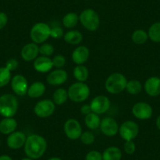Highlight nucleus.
Here are the masks:
<instances>
[{
  "mask_svg": "<svg viewBox=\"0 0 160 160\" xmlns=\"http://www.w3.org/2000/svg\"><path fill=\"white\" fill-rule=\"evenodd\" d=\"M122 156L121 149L115 146L107 148L102 153L103 160H121Z\"/></svg>",
  "mask_w": 160,
  "mask_h": 160,
  "instance_id": "nucleus-22",
  "label": "nucleus"
},
{
  "mask_svg": "<svg viewBox=\"0 0 160 160\" xmlns=\"http://www.w3.org/2000/svg\"><path fill=\"white\" fill-rule=\"evenodd\" d=\"M148 39V35L145 31L142 29L135 30L132 34V40L137 45H143Z\"/></svg>",
  "mask_w": 160,
  "mask_h": 160,
  "instance_id": "nucleus-28",
  "label": "nucleus"
},
{
  "mask_svg": "<svg viewBox=\"0 0 160 160\" xmlns=\"http://www.w3.org/2000/svg\"><path fill=\"white\" fill-rule=\"evenodd\" d=\"M21 160H34V159H32V158H28V157H27V158H22Z\"/></svg>",
  "mask_w": 160,
  "mask_h": 160,
  "instance_id": "nucleus-44",
  "label": "nucleus"
},
{
  "mask_svg": "<svg viewBox=\"0 0 160 160\" xmlns=\"http://www.w3.org/2000/svg\"><path fill=\"white\" fill-rule=\"evenodd\" d=\"M156 127L157 128L160 130V115L156 119Z\"/></svg>",
  "mask_w": 160,
  "mask_h": 160,
  "instance_id": "nucleus-42",
  "label": "nucleus"
},
{
  "mask_svg": "<svg viewBox=\"0 0 160 160\" xmlns=\"http://www.w3.org/2000/svg\"><path fill=\"white\" fill-rule=\"evenodd\" d=\"M47 160H62V159H61V158H59V157H52V158H50Z\"/></svg>",
  "mask_w": 160,
  "mask_h": 160,
  "instance_id": "nucleus-43",
  "label": "nucleus"
},
{
  "mask_svg": "<svg viewBox=\"0 0 160 160\" xmlns=\"http://www.w3.org/2000/svg\"><path fill=\"white\" fill-rule=\"evenodd\" d=\"M18 110V101L16 97L10 93L0 96V115L5 118H11Z\"/></svg>",
  "mask_w": 160,
  "mask_h": 160,
  "instance_id": "nucleus-3",
  "label": "nucleus"
},
{
  "mask_svg": "<svg viewBox=\"0 0 160 160\" xmlns=\"http://www.w3.org/2000/svg\"><path fill=\"white\" fill-rule=\"evenodd\" d=\"M80 140H81V142L85 145H90L94 142L95 136L91 131L87 130V131L82 132L80 136Z\"/></svg>",
  "mask_w": 160,
  "mask_h": 160,
  "instance_id": "nucleus-33",
  "label": "nucleus"
},
{
  "mask_svg": "<svg viewBox=\"0 0 160 160\" xmlns=\"http://www.w3.org/2000/svg\"><path fill=\"white\" fill-rule=\"evenodd\" d=\"M68 99L75 103H81L88 99L90 89L85 82H76L72 84L68 90Z\"/></svg>",
  "mask_w": 160,
  "mask_h": 160,
  "instance_id": "nucleus-4",
  "label": "nucleus"
},
{
  "mask_svg": "<svg viewBox=\"0 0 160 160\" xmlns=\"http://www.w3.org/2000/svg\"><path fill=\"white\" fill-rule=\"evenodd\" d=\"M127 79L124 75L119 72H115L108 77L105 81L106 90L111 94H118L126 90Z\"/></svg>",
  "mask_w": 160,
  "mask_h": 160,
  "instance_id": "nucleus-2",
  "label": "nucleus"
},
{
  "mask_svg": "<svg viewBox=\"0 0 160 160\" xmlns=\"http://www.w3.org/2000/svg\"><path fill=\"white\" fill-rule=\"evenodd\" d=\"M0 160H13V158L7 155H0Z\"/></svg>",
  "mask_w": 160,
  "mask_h": 160,
  "instance_id": "nucleus-41",
  "label": "nucleus"
},
{
  "mask_svg": "<svg viewBox=\"0 0 160 160\" xmlns=\"http://www.w3.org/2000/svg\"><path fill=\"white\" fill-rule=\"evenodd\" d=\"M18 127V122L13 117L4 118L0 122V133L5 135H10V133L16 131Z\"/></svg>",
  "mask_w": 160,
  "mask_h": 160,
  "instance_id": "nucleus-20",
  "label": "nucleus"
},
{
  "mask_svg": "<svg viewBox=\"0 0 160 160\" xmlns=\"http://www.w3.org/2000/svg\"><path fill=\"white\" fill-rule=\"evenodd\" d=\"M144 87L145 92L149 96H158L160 95V78L156 76L150 77L146 80Z\"/></svg>",
  "mask_w": 160,
  "mask_h": 160,
  "instance_id": "nucleus-19",
  "label": "nucleus"
},
{
  "mask_svg": "<svg viewBox=\"0 0 160 160\" xmlns=\"http://www.w3.org/2000/svg\"><path fill=\"white\" fill-rule=\"evenodd\" d=\"M7 22H8V17H7V13L0 12V30L7 25Z\"/></svg>",
  "mask_w": 160,
  "mask_h": 160,
  "instance_id": "nucleus-39",
  "label": "nucleus"
},
{
  "mask_svg": "<svg viewBox=\"0 0 160 160\" xmlns=\"http://www.w3.org/2000/svg\"><path fill=\"white\" fill-rule=\"evenodd\" d=\"M159 78H160V77H159Z\"/></svg>",
  "mask_w": 160,
  "mask_h": 160,
  "instance_id": "nucleus-46",
  "label": "nucleus"
},
{
  "mask_svg": "<svg viewBox=\"0 0 160 160\" xmlns=\"http://www.w3.org/2000/svg\"><path fill=\"white\" fill-rule=\"evenodd\" d=\"M50 28L49 24L43 22H38L32 26L30 31V37L32 42L42 44L50 37Z\"/></svg>",
  "mask_w": 160,
  "mask_h": 160,
  "instance_id": "nucleus-5",
  "label": "nucleus"
},
{
  "mask_svg": "<svg viewBox=\"0 0 160 160\" xmlns=\"http://www.w3.org/2000/svg\"><path fill=\"white\" fill-rule=\"evenodd\" d=\"M64 131L66 137L70 140H78L82 134V127L78 120L75 118H69L64 122Z\"/></svg>",
  "mask_w": 160,
  "mask_h": 160,
  "instance_id": "nucleus-9",
  "label": "nucleus"
},
{
  "mask_svg": "<svg viewBox=\"0 0 160 160\" xmlns=\"http://www.w3.org/2000/svg\"><path fill=\"white\" fill-rule=\"evenodd\" d=\"M79 21L82 25L90 32H95L100 26L99 15L92 9H87L80 13Z\"/></svg>",
  "mask_w": 160,
  "mask_h": 160,
  "instance_id": "nucleus-6",
  "label": "nucleus"
},
{
  "mask_svg": "<svg viewBox=\"0 0 160 160\" xmlns=\"http://www.w3.org/2000/svg\"><path fill=\"white\" fill-rule=\"evenodd\" d=\"M46 92V86L42 82H35L31 84L28 90L27 95L31 98H41Z\"/></svg>",
  "mask_w": 160,
  "mask_h": 160,
  "instance_id": "nucleus-21",
  "label": "nucleus"
},
{
  "mask_svg": "<svg viewBox=\"0 0 160 160\" xmlns=\"http://www.w3.org/2000/svg\"><path fill=\"white\" fill-rule=\"evenodd\" d=\"M152 106L145 102H138L132 108L133 116L140 120L149 119L152 117Z\"/></svg>",
  "mask_w": 160,
  "mask_h": 160,
  "instance_id": "nucleus-12",
  "label": "nucleus"
},
{
  "mask_svg": "<svg viewBox=\"0 0 160 160\" xmlns=\"http://www.w3.org/2000/svg\"><path fill=\"white\" fill-rule=\"evenodd\" d=\"M80 111H81L82 114H83V115H88V114L93 112H92L91 107H90V104H83V105L81 107V108H80Z\"/></svg>",
  "mask_w": 160,
  "mask_h": 160,
  "instance_id": "nucleus-40",
  "label": "nucleus"
},
{
  "mask_svg": "<svg viewBox=\"0 0 160 160\" xmlns=\"http://www.w3.org/2000/svg\"><path fill=\"white\" fill-rule=\"evenodd\" d=\"M118 133L125 141H133L139 133V127L134 121L127 120L121 124Z\"/></svg>",
  "mask_w": 160,
  "mask_h": 160,
  "instance_id": "nucleus-7",
  "label": "nucleus"
},
{
  "mask_svg": "<svg viewBox=\"0 0 160 160\" xmlns=\"http://www.w3.org/2000/svg\"><path fill=\"white\" fill-rule=\"evenodd\" d=\"M52 61H53V67H55L56 68H62L66 64V58L61 54H58L54 56Z\"/></svg>",
  "mask_w": 160,
  "mask_h": 160,
  "instance_id": "nucleus-34",
  "label": "nucleus"
},
{
  "mask_svg": "<svg viewBox=\"0 0 160 160\" xmlns=\"http://www.w3.org/2000/svg\"><path fill=\"white\" fill-rule=\"evenodd\" d=\"M56 104L52 100L44 99L39 101L34 107V113L39 118H48L55 112Z\"/></svg>",
  "mask_w": 160,
  "mask_h": 160,
  "instance_id": "nucleus-8",
  "label": "nucleus"
},
{
  "mask_svg": "<svg viewBox=\"0 0 160 160\" xmlns=\"http://www.w3.org/2000/svg\"><path fill=\"white\" fill-rule=\"evenodd\" d=\"M11 88L18 96H24L28 90V82L27 78L22 75H16L11 79Z\"/></svg>",
  "mask_w": 160,
  "mask_h": 160,
  "instance_id": "nucleus-11",
  "label": "nucleus"
},
{
  "mask_svg": "<svg viewBox=\"0 0 160 160\" xmlns=\"http://www.w3.org/2000/svg\"><path fill=\"white\" fill-rule=\"evenodd\" d=\"M33 67L36 72H41V73H47V72L51 71V69L53 68V61L49 57H38L33 61Z\"/></svg>",
  "mask_w": 160,
  "mask_h": 160,
  "instance_id": "nucleus-17",
  "label": "nucleus"
},
{
  "mask_svg": "<svg viewBox=\"0 0 160 160\" xmlns=\"http://www.w3.org/2000/svg\"><path fill=\"white\" fill-rule=\"evenodd\" d=\"M83 39L82 34L78 30H70L64 35V40L70 45H78Z\"/></svg>",
  "mask_w": 160,
  "mask_h": 160,
  "instance_id": "nucleus-23",
  "label": "nucleus"
},
{
  "mask_svg": "<svg viewBox=\"0 0 160 160\" xmlns=\"http://www.w3.org/2000/svg\"><path fill=\"white\" fill-rule=\"evenodd\" d=\"M100 129L105 136L114 137L118 133L119 127L116 120L112 117H106L101 120Z\"/></svg>",
  "mask_w": 160,
  "mask_h": 160,
  "instance_id": "nucleus-13",
  "label": "nucleus"
},
{
  "mask_svg": "<svg viewBox=\"0 0 160 160\" xmlns=\"http://www.w3.org/2000/svg\"><path fill=\"white\" fill-rule=\"evenodd\" d=\"M68 79V73L62 68H56L50 72L47 77V83L51 86H61Z\"/></svg>",
  "mask_w": 160,
  "mask_h": 160,
  "instance_id": "nucleus-14",
  "label": "nucleus"
},
{
  "mask_svg": "<svg viewBox=\"0 0 160 160\" xmlns=\"http://www.w3.org/2000/svg\"><path fill=\"white\" fill-rule=\"evenodd\" d=\"M85 160H103L102 153L96 150H92L87 154Z\"/></svg>",
  "mask_w": 160,
  "mask_h": 160,
  "instance_id": "nucleus-37",
  "label": "nucleus"
},
{
  "mask_svg": "<svg viewBox=\"0 0 160 160\" xmlns=\"http://www.w3.org/2000/svg\"><path fill=\"white\" fill-rule=\"evenodd\" d=\"M50 37L55 39H59L64 37V31L59 26H55L50 28Z\"/></svg>",
  "mask_w": 160,
  "mask_h": 160,
  "instance_id": "nucleus-36",
  "label": "nucleus"
},
{
  "mask_svg": "<svg viewBox=\"0 0 160 160\" xmlns=\"http://www.w3.org/2000/svg\"><path fill=\"white\" fill-rule=\"evenodd\" d=\"M78 21H79V16L76 13H73V12L68 13L67 14L64 15L62 20L63 25L66 28L68 29H72L75 28L78 23Z\"/></svg>",
  "mask_w": 160,
  "mask_h": 160,
  "instance_id": "nucleus-26",
  "label": "nucleus"
},
{
  "mask_svg": "<svg viewBox=\"0 0 160 160\" xmlns=\"http://www.w3.org/2000/svg\"><path fill=\"white\" fill-rule=\"evenodd\" d=\"M38 50H39V54H41V56L50 58L54 53V47L50 43L44 42V43L41 44V46L38 47Z\"/></svg>",
  "mask_w": 160,
  "mask_h": 160,
  "instance_id": "nucleus-32",
  "label": "nucleus"
},
{
  "mask_svg": "<svg viewBox=\"0 0 160 160\" xmlns=\"http://www.w3.org/2000/svg\"><path fill=\"white\" fill-rule=\"evenodd\" d=\"M90 50L85 46H79L74 50L72 54V61L77 65L84 64L89 59Z\"/></svg>",
  "mask_w": 160,
  "mask_h": 160,
  "instance_id": "nucleus-18",
  "label": "nucleus"
},
{
  "mask_svg": "<svg viewBox=\"0 0 160 160\" xmlns=\"http://www.w3.org/2000/svg\"><path fill=\"white\" fill-rule=\"evenodd\" d=\"M126 90L130 94L138 95L142 90V84L138 80L131 79L130 81H127Z\"/></svg>",
  "mask_w": 160,
  "mask_h": 160,
  "instance_id": "nucleus-29",
  "label": "nucleus"
},
{
  "mask_svg": "<svg viewBox=\"0 0 160 160\" xmlns=\"http://www.w3.org/2000/svg\"><path fill=\"white\" fill-rule=\"evenodd\" d=\"M27 137L23 132L14 131L10 133L7 140V144L10 148L18 150L24 146Z\"/></svg>",
  "mask_w": 160,
  "mask_h": 160,
  "instance_id": "nucleus-15",
  "label": "nucleus"
},
{
  "mask_svg": "<svg viewBox=\"0 0 160 160\" xmlns=\"http://www.w3.org/2000/svg\"><path fill=\"white\" fill-rule=\"evenodd\" d=\"M101 122V120L100 118L99 115L94 113V112H91V113L85 115L84 122H85V125L87 126V128L90 129V130H94L100 128Z\"/></svg>",
  "mask_w": 160,
  "mask_h": 160,
  "instance_id": "nucleus-24",
  "label": "nucleus"
},
{
  "mask_svg": "<svg viewBox=\"0 0 160 160\" xmlns=\"http://www.w3.org/2000/svg\"><path fill=\"white\" fill-rule=\"evenodd\" d=\"M124 152L127 155H133L136 152V144L133 141H125L123 144Z\"/></svg>",
  "mask_w": 160,
  "mask_h": 160,
  "instance_id": "nucleus-35",
  "label": "nucleus"
},
{
  "mask_svg": "<svg viewBox=\"0 0 160 160\" xmlns=\"http://www.w3.org/2000/svg\"><path fill=\"white\" fill-rule=\"evenodd\" d=\"M92 112L98 115H102L109 110L111 107V101L108 97L99 95L93 98L90 102Z\"/></svg>",
  "mask_w": 160,
  "mask_h": 160,
  "instance_id": "nucleus-10",
  "label": "nucleus"
},
{
  "mask_svg": "<svg viewBox=\"0 0 160 160\" xmlns=\"http://www.w3.org/2000/svg\"><path fill=\"white\" fill-rule=\"evenodd\" d=\"M73 75L77 82H85L89 77V71L83 64L76 65L73 70Z\"/></svg>",
  "mask_w": 160,
  "mask_h": 160,
  "instance_id": "nucleus-25",
  "label": "nucleus"
},
{
  "mask_svg": "<svg viewBox=\"0 0 160 160\" xmlns=\"http://www.w3.org/2000/svg\"><path fill=\"white\" fill-rule=\"evenodd\" d=\"M11 81V72L6 67L0 68V88L7 86Z\"/></svg>",
  "mask_w": 160,
  "mask_h": 160,
  "instance_id": "nucleus-31",
  "label": "nucleus"
},
{
  "mask_svg": "<svg viewBox=\"0 0 160 160\" xmlns=\"http://www.w3.org/2000/svg\"><path fill=\"white\" fill-rule=\"evenodd\" d=\"M148 35L152 42H160V22L152 24L149 28Z\"/></svg>",
  "mask_w": 160,
  "mask_h": 160,
  "instance_id": "nucleus-30",
  "label": "nucleus"
},
{
  "mask_svg": "<svg viewBox=\"0 0 160 160\" xmlns=\"http://www.w3.org/2000/svg\"><path fill=\"white\" fill-rule=\"evenodd\" d=\"M68 99V90L64 88H58L53 92V100L56 105H62Z\"/></svg>",
  "mask_w": 160,
  "mask_h": 160,
  "instance_id": "nucleus-27",
  "label": "nucleus"
},
{
  "mask_svg": "<svg viewBox=\"0 0 160 160\" xmlns=\"http://www.w3.org/2000/svg\"><path fill=\"white\" fill-rule=\"evenodd\" d=\"M38 44L30 42L23 47L21 51V56L24 61L29 62V61H34L39 54Z\"/></svg>",
  "mask_w": 160,
  "mask_h": 160,
  "instance_id": "nucleus-16",
  "label": "nucleus"
},
{
  "mask_svg": "<svg viewBox=\"0 0 160 160\" xmlns=\"http://www.w3.org/2000/svg\"><path fill=\"white\" fill-rule=\"evenodd\" d=\"M6 68L8 69L10 72H13L15 71L18 67V61H17L14 58H11V59H9L8 61L6 63Z\"/></svg>",
  "mask_w": 160,
  "mask_h": 160,
  "instance_id": "nucleus-38",
  "label": "nucleus"
},
{
  "mask_svg": "<svg viewBox=\"0 0 160 160\" xmlns=\"http://www.w3.org/2000/svg\"><path fill=\"white\" fill-rule=\"evenodd\" d=\"M0 145H1V141H0Z\"/></svg>",
  "mask_w": 160,
  "mask_h": 160,
  "instance_id": "nucleus-45",
  "label": "nucleus"
},
{
  "mask_svg": "<svg viewBox=\"0 0 160 160\" xmlns=\"http://www.w3.org/2000/svg\"><path fill=\"white\" fill-rule=\"evenodd\" d=\"M47 148V140L41 135L31 134L27 137L24 146V153L28 158L38 159L45 154Z\"/></svg>",
  "mask_w": 160,
  "mask_h": 160,
  "instance_id": "nucleus-1",
  "label": "nucleus"
}]
</instances>
